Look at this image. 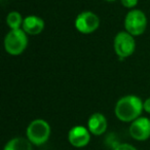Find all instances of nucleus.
Returning a JSON list of instances; mask_svg holds the SVG:
<instances>
[{"label": "nucleus", "mask_w": 150, "mask_h": 150, "mask_svg": "<svg viewBox=\"0 0 150 150\" xmlns=\"http://www.w3.org/2000/svg\"><path fill=\"white\" fill-rule=\"evenodd\" d=\"M143 101L135 95H127L121 97L116 102L114 113L116 117L123 122H133L139 118L144 110Z\"/></svg>", "instance_id": "1"}, {"label": "nucleus", "mask_w": 150, "mask_h": 150, "mask_svg": "<svg viewBox=\"0 0 150 150\" xmlns=\"http://www.w3.org/2000/svg\"><path fill=\"white\" fill-rule=\"evenodd\" d=\"M50 125L41 118L34 119L27 127V139L35 146H41L48 141L50 137Z\"/></svg>", "instance_id": "2"}, {"label": "nucleus", "mask_w": 150, "mask_h": 150, "mask_svg": "<svg viewBox=\"0 0 150 150\" xmlns=\"http://www.w3.org/2000/svg\"><path fill=\"white\" fill-rule=\"evenodd\" d=\"M28 46V34L23 29L11 30L4 37V50L11 56L23 54Z\"/></svg>", "instance_id": "3"}, {"label": "nucleus", "mask_w": 150, "mask_h": 150, "mask_svg": "<svg viewBox=\"0 0 150 150\" xmlns=\"http://www.w3.org/2000/svg\"><path fill=\"white\" fill-rule=\"evenodd\" d=\"M147 17L140 9H131L125 18V29L131 35L140 36L146 31Z\"/></svg>", "instance_id": "4"}, {"label": "nucleus", "mask_w": 150, "mask_h": 150, "mask_svg": "<svg viewBox=\"0 0 150 150\" xmlns=\"http://www.w3.org/2000/svg\"><path fill=\"white\" fill-rule=\"evenodd\" d=\"M114 52L119 58L125 59L131 57L136 50V41L133 35L127 31H120L115 35L113 41Z\"/></svg>", "instance_id": "5"}, {"label": "nucleus", "mask_w": 150, "mask_h": 150, "mask_svg": "<svg viewBox=\"0 0 150 150\" xmlns=\"http://www.w3.org/2000/svg\"><path fill=\"white\" fill-rule=\"evenodd\" d=\"M74 26L81 34H92L100 27V19L93 11H82L77 15Z\"/></svg>", "instance_id": "6"}, {"label": "nucleus", "mask_w": 150, "mask_h": 150, "mask_svg": "<svg viewBox=\"0 0 150 150\" xmlns=\"http://www.w3.org/2000/svg\"><path fill=\"white\" fill-rule=\"evenodd\" d=\"M129 135L137 141H145L150 138V119L140 116L129 125Z\"/></svg>", "instance_id": "7"}, {"label": "nucleus", "mask_w": 150, "mask_h": 150, "mask_svg": "<svg viewBox=\"0 0 150 150\" xmlns=\"http://www.w3.org/2000/svg\"><path fill=\"white\" fill-rule=\"evenodd\" d=\"M69 143L76 148H82L88 145L91 141V132L88 127L75 125L68 133Z\"/></svg>", "instance_id": "8"}, {"label": "nucleus", "mask_w": 150, "mask_h": 150, "mask_svg": "<svg viewBox=\"0 0 150 150\" xmlns=\"http://www.w3.org/2000/svg\"><path fill=\"white\" fill-rule=\"evenodd\" d=\"M108 122L107 118L102 113H94L90 116L88 120V129L94 136H101L107 131Z\"/></svg>", "instance_id": "9"}, {"label": "nucleus", "mask_w": 150, "mask_h": 150, "mask_svg": "<svg viewBox=\"0 0 150 150\" xmlns=\"http://www.w3.org/2000/svg\"><path fill=\"white\" fill-rule=\"evenodd\" d=\"M22 29L28 35H38L44 30V21L37 16H28L24 19Z\"/></svg>", "instance_id": "10"}, {"label": "nucleus", "mask_w": 150, "mask_h": 150, "mask_svg": "<svg viewBox=\"0 0 150 150\" xmlns=\"http://www.w3.org/2000/svg\"><path fill=\"white\" fill-rule=\"evenodd\" d=\"M3 150H33V144L28 139L17 137L9 140L4 146Z\"/></svg>", "instance_id": "11"}, {"label": "nucleus", "mask_w": 150, "mask_h": 150, "mask_svg": "<svg viewBox=\"0 0 150 150\" xmlns=\"http://www.w3.org/2000/svg\"><path fill=\"white\" fill-rule=\"evenodd\" d=\"M24 19L19 11H11L6 17V24L11 30L22 29Z\"/></svg>", "instance_id": "12"}, {"label": "nucleus", "mask_w": 150, "mask_h": 150, "mask_svg": "<svg viewBox=\"0 0 150 150\" xmlns=\"http://www.w3.org/2000/svg\"><path fill=\"white\" fill-rule=\"evenodd\" d=\"M138 1L139 0H120L121 4L129 9H134V7L137 6Z\"/></svg>", "instance_id": "13"}, {"label": "nucleus", "mask_w": 150, "mask_h": 150, "mask_svg": "<svg viewBox=\"0 0 150 150\" xmlns=\"http://www.w3.org/2000/svg\"><path fill=\"white\" fill-rule=\"evenodd\" d=\"M114 150H137V149L133 145H131V144L123 143V144H119Z\"/></svg>", "instance_id": "14"}, {"label": "nucleus", "mask_w": 150, "mask_h": 150, "mask_svg": "<svg viewBox=\"0 0 150 150\" xmlns=\"http://www.w3.org/2000/svg\"><path fill=\"white\" fill-rule=\"evenodd\" d=\"M143 107H144V111H146V112L150 114V98L146 99V100L144 101Z\"/></svg>", "instance_id": "15"}, {"label": "nucleus", "mask_w": 150, "mask_h": 150, "mask_svg": "<svg viewBox=\"0 0 150 150\" xmlns=\"http://www.w3.org/2000/svg\"><path fill=\"white\" fill-rule=\"evenodd\" d=\"M107 2H113V1H116V0H105Z\"/></svg>", "instance_id": "16"}]
</instances>
